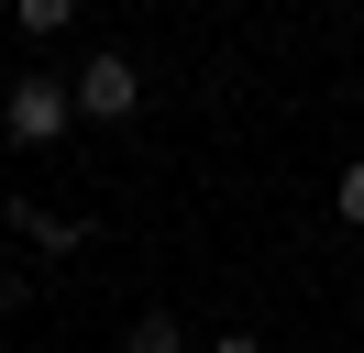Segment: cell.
Instances as JSON below:
<instances>
[{
    "instance_id": "cell-3",
    "label": "cell",
    "mask_w": 364,
    "mask_h": 353,
    "mask_svg": "<svg viewBox=\"0 0 364 353\" xmlns=\"http://www.w3.org/2000/svg\"><path fill=\"white\" fill-rule=\"evenodd\" d=\"M11 221H23V232L45 243V254H77V243L100 232V221H67V210H33V199H11Z\"/></svg>"
},
{
    "instance_id": "cell-1",
    "label": "cell",
    "mask_w": 364,
    "mask_h": 353,
    "mask_svg": "<svg viewBox=\"0 0 364 353\" xmlns=\"http://www.w3.org/2000/svg\"><path fill=\"white\" fill-rule=\"evenodd\" d=\"M67 122H77L67 78H11V100H0V132H11V144H55Z\"/></svg>"
},
{
    "instance_id": "cell-7",
    "label": "cell",
    "mask_w": 364,
    "mask_h": 353,
    "mask_svg": "<svg viewBox=\"0 0 364 353\" xmlns=\"http://www.w3.org/2000/svg\"><path fill=\"white\" fill-rule=\"evenodd\" d=\"M210 353H265V342H254V331H221V342H210Z\"/></svg>"
},
{
    "instance_id": "cell-4",
    "label": "cell",
    "mask_w": 364,
    "mask_h": 353,
    "mask_svg": "<svg viewBox=\"0 0 364 353\" xmlns=\"http://www.w3.org/2000/svg\"><path fill=\"white\" fill-rule=\"evenodd\" d=\"M133 353H188V331H177V309H144V320H133Z\"/></svg>"
},
{
    "instance_id": "cell-5",
    "label": "cell",
    "mask_w": 364,
    "mask_h": 353,
    "mask_svg": "<svg viewBox=\"0 0 364 353\" xmlns=\"http://www.w3.org/2000/svg\"><path fill=\"white\" fill-rule=\"evenodd\" d=\"M11 22H23V33H67L77 0H11Z\"/></svg>"
},
{
    "instance_id": "cell-6",
    "label": "cell",
    "mask_w": 364,
    "mask_h": 353,
    "mask_svg": "<svg viewBox=\"0 0 364 353\" xmlns=\"http://www.w3.org/2000/svg\"><path fill=\"white\" fill-rule=\"evenodd\" d=\"M342 221H353V232H364V154H353V166H342Z\"/></svg>"
},
{
    "instance_id": "cell-2",
    "label": "cell",
    "mask_w": 364,
    "mask_h": 353,
    "mask_svg": "<svg viewBox=\"0 0 364 353\" xmlns=\"http://www.w3.org/2000/svg\"><path fill=\"white\" fill-rule=\"evenodd\" d=\"M67 100H77V122H133V110H144V78H133V56H89L67 78Z\"/></svg>"
}]
</instances>
